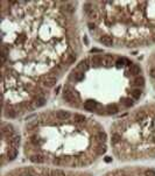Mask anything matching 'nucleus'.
Segmentation results:
<instances>
[{
  "label": "nucleus",
  "mask_w": 155,
  "mask_h": 176,
  "mask_svg": "<svg viewBox=\"0 0 155 176\" xmlns=\"http://www.w3.org/2000/svg\"><path fill=\"white\" fill-rule=\"evenodd\" d=\"M96 107H97V103L93 102V100H88V102L84 103V109L86 111H93Z\"/></svg>",
  "instance_id": "2"
},
{
  "label": "nucleus",
  "mask_w": 155,
  "mask_h": 176,
  "mask_svg": "<svg viewBox=\"0 0 155 176\" xmlns=\"http://www.w3.org/2000/svg\"><path fill=\"white\" fill-rule=\"evenodd\" d=\"M83 78H84V73L83 72H76L75 73V79L76 81H83Z\"/></svg>",
  "instance_id": "20"
},
{
  "label": "nucleus",
  "mask_w": 155,
  "mask_h": 176,
  "mask_svg": "<svg viewBox=\"0 0 155 176\" xmlns=\"http://www.w3.org/2000/svg\"><path fill=\"white\" fill-rule=\"evenodd\" d=\"M11 142H12V145H13V146H18V145H19V142H20V137L15 135V137H14L12 140H11Z\"/></svg>",
  "instance_id": "21"
},
{
  "label": "nucleus",
  "mask_w": 155,
  "mask_h": 176,
  "mask_svg": "<svg viewBox=\"0 0 155 176\" xmlns=\"http://www.w3.org/2000/svg\"><path fill=\"white\" fill-rule=\"evenodd\" d=\"M78 68L81 70H83V71H86V70L89 69V64H88V61L86 60H84V61H82L81 63H79Z\"/></svg>",
  "instance_id": "13"
},
{
  "label": "nucleus",
  "mask_w": 155,
  "mask_h": 176,
  "mask_svg": "<svg viewBox=\"0 0 155 176\" xmlns=\"http://www.w3.org/2000/svg\"><path fill=\"white\" fill-rule=\"evenodd\" d=\"M100 42L103 43L104 46H106V47H112V44H113V40H112V37H111V36L104 35V36L100 39Z\"/></svg>",
  "instance_id": "3"
},
{
  "label": "nucleus",
  "mask_w": 155,
  "mask_h": 176,
  "mask_svg": "<svg viewBox=\"0 0 155 176\" xmlns=\"http://www.w3.org/2000/svg\"><path fill=\"white\" fill-rule=\"evenodd\" d=\"M44 104H46V99H44V98H40V99H37V102H36V106L37 107L43 106Z\"/></svg>",
  "instance_id": "23"
},
{
  "label": "nucleus",
  "mask_w": 155,
  "mask_h": 176,
  "mask_svg": "<svg viewBox=\"0 0 155 176\" xmlns=\"http://www.w3.org/2000/svg\"><path fill=\"white\" fill-rule=\"evenodd\" d=\"M140 71H141V70H140L139 65H138V64H133V63H132V65L130 67V72H131L132 75H134V76H138V75L140 73Z\"/></svg>",
  "instance_id": "6"
},
{
  "label": "nucleus",
  "mask_w": 155,
  "mask_h": 176,
  "mask_svg": "<svg viewBox=\"0 0 155 176\" xmlns=\"http://www.w3.org/2000/svg\"><path fill=\"white\" fill-rule=\"evenodd\" d=\"M91 62H92V64H94V65H100V64H103V60H101L99 56H97V55L92 57Z\"/></svg>",
  "instance_id": "12"
},
{
  "label": "nucleus",
  "mask_w": 155,
  "mask_h": 176,
  "mask_svg": "<svg viewBox=\"0 0 155 176\" xmlns=\"http://www.w3.org/2000/svg\"><path fill=\"white\" fill-rule=\"evenodd\" d=\"M96 152H97V154H99V155L104 154V153L106 152V147H105V146H98L97 149H96Z\"/></svg>",
  "instance_id": "17"
},
{
  "label": "nucleus",
  "mask_w": 155,
  "mask_h": 176,
  "mask_svg": "<svg viewBox=\"0 0 155 176\" xmlns=\"http://www.w3.org/2000/svg\"><path fill=\"white\" fill-rule=\"evenodd\" d=\"M89 27H90V29H94V24L89 23Z\"/></svg>",
  "instance_id": "33"
},
{
  "label": "nucleus",
  "mask_w": 155,
  "mask_h": 176,
  "mask_svg": "<svg viewBox=\"0 0 155 176\" xmlns=\"http://www.w3.org/2000/svg\"><path fill=\"white\" fill-rule=\"evenodd\" d=\"M112 62H113L112 56H105V57L103 58V64L104 65H106V67L112 65Z\"/></svg>",
  "instance_id": "9"
},
{
  "label": "nucleus",
  "mask_w": 155,
  "mask_h": 176,
  "mask_svg": "<svg viewBox=\"0 0 155 176\" xmlns=\"http://www.w3.org/2000/svg\"><path fill=\"white\" fill-rule=\"evenodd\" d=\"M150 76H152L153 78H155V68L150 70Z\"/></svg>",
  "instance_id": "31"
},
{
  "label": "nucleus",
  "mask_w": 155,
  "mask_h": 176,
  "mask_svg": "<svg viewBox=\"0 0 155 176\" xmlns=\"http://www.w3.org/2000/svg\"><path fill=\"white\" fill-rule=\"evenodd\" d=\"M89 15H90V18H92V19H96L98 16V14H97V12L94 11V9H92L91 12L89 13Z\"/></svg>",
  "instance_id": "26"
},
{
  "label": "nucleus",
  "mask_w": 155,
  "mask_h": 176,
  "mask_svg": "<svg viewBox=\"0 0 155 176\" xmlns=\"http://www.w3.org/2000/svg\"><path fill=\"white\" fill-rule=\"evenodd\" d=\"M63 98H64L65 102H68V103H72L73 100H75V94H73L71 91H64Z\"/></svg>",
  "instance_id": "4"
},
{
  "label": "nucleus",
  "mask_w": 155,
  "mask_h": 176,
  "mask_svg": "<svg viewBox=\"0 0 155 176\" xmlns=\"http://www.w3.org/2000/svg\"><path fill=\"white\" fill-rule=\"evenodd\" d=\"M32 142L35 143V145H37V143H40V141L37 140V138H36V137H33V138H32Z\"/></svg>",
  "instance_id": "29"
},
{
  "label": "nucleus",
  "mask_w": 155,
  "mask_h": 176,
  "mask_svg": "<svg viewBox=\"0 0 155 176\" xmlns=\"http://www.w3.org/2000/svg\"><path fill=\"white\" fill-rule=\"evenodd\" d=\"M84 8H85V11H86V12H88V13H90V12H91V11H92V9H93V8H91V4H90V3L85 4V6H84Z\"/></svg>",
  "instance_id": "28"
},
{
  "label": "nucleus",
  "mask_w": 155,
  "mask_h": 176,
  "mask_svg": "<svg viewBox=\"0 0 155 176\" xmlns=\"http://www.w3.org/2000/svg\"><path fill=\"white\" fill-rule=\"evenodd\" d=\"M131 96L133 99H139L140 96H141V91H140L139 89H134V90H132Z\"/></svg>",
  "instance_id": "11"
},
{
  "label": "nucleus",
  "mask_w": 155,
  "mask_h": 176,
  "mask_svg": "<svg viewBox=\"0 0 155 176\" xmlns=\"http://www.w3.org/2000/svg\"><path fill=\"white\" fill-rule=\"evenodd\" d=\"M145 84V79L143 77H137L134 79V85H138V86H141V85Z\"/></svg>",
  "instance_id": "15"
},
{
  "label": "nucleus",
  "mask_w": 155,
  "mask_h": 176,
  "mask_svg": "<svg viewBox=\"0 0 155 176\" xmlns=\"http://www.w3.org/2000/svg\"><path fill=\"white\" fill-rule=\"evenodd\" d=\"M56 117H57L58 119H61V120H65V119L69 118V113H68L67 111H58V112L56 113Z\"/></svg>",
  "instance_id": "7"
},
{
  "label": "nucleus",
  "mask_w": 155,
  "mask_h": 176,
  "mask_svg": "<svg viewBox=\"0 0 155 176\" xmlns=\"http://www.w3.org/2000/svg\"><path fill=\"white\" fill-rule=\"evenodd\" d=\"M44 156L42 154H35L33 156H31V161L34 162V163H43L44 162Z\"/></svg>",
  "instance_id": "1"
},
{
  "label": "nucleus",
  "mask_w": 155,
  "mask_h": 176,
  "mask_svg": "<svg viewBox=\"0 0 155 176\" xmlns=\"http://www.w3.org/2000/svg\"><path fill=\"white\" fill-rule=\"evenodd\" d=\"M145 115H146L145 113H138L137 117H138V119H143L145 118Z\"/></svg>",
  "instance_id": "30"
},
{
  "label": "nucleus",
  "mask_w": 155,
  "mask_h": 176,
  "mask_svg": "<svg viewBox=\"0 0 155 176\" xmlns=\"http://www.w3.org/2000/svg\"><path fill=\"white\" fill-rule=\"evenodd\" d=\"M124 104H125V106H132L133 105V102H132V99H130V98H126V99H124Z\"/></svg>",
  "instance_id": "24"
},
{
  "label": "nucleus",
  "mask_w": 155,
  "mask_h": 176,
  "mask_svg": "<svg viewBox=\"0 0 155 176\" xmlns=\"http://www.w3.org/2000/svg\"><path fill=\"white\" fill-rule=\"evenodd\" d=\"M111 161H112V159L110 158V156H106V158H105V162H111Z\"/></svg>",
  "instance_id": "32"
},
{
  "label": "nucleus",
  "mask_w": 155,
  "mask_h": 176,
  "mask_svg": "<svg viewBox=\"0 0 155 176\" xmlns=\"http://www.w3.org/2000/svg\"><path fill=\"white\" fill-rule=\"evenodd\" d=\"M6 117H9V118H15V112L13 110H7L6 111Z\"/></svg>",
  "instance_id": "22"
},
{
  "label": "nucleus",
  "mask_w": 155,
  "mask_h": 176,
  "mask_svg": "<svg viewBox=\"0 0 155 176\" xmlns=\"http://www.w3.org/2000/svg\"><path fill=\"white\" fill-rule=\"evenodd\" d=\"M16 156H18V149H16V148L9 149V152H8V158L11 159V160H14Z\"/></svg>",
  "instance_id": "10"
},
{
  "label": "nucleus",
  "mask_w": 155,
  "mask_h": 176,
  "mask_svg": "<svg viewBox=\"0 0 155 176\" xmlns=\"http://www.w3.org/2000/svg\"><path fill=\"white\" fill-rule=\"evenodd\" d=\"M43 84H44V86H47V88H51V86H54V85L56 84V78H55V77H47V78L43 81Z\"/></svg>",
  "instance_id": "5"
},
{
  "label": "nucleus",
  "mask_w": 155,
  "mask_h": 176,
  "mask_svg": "<svg viewBox=\"0 0 155 176\" xmlns=\"http://www.w3.org/2000/svg\"><path fill=\"white\" fill-rule=\"evenodd\" d=\"M107 111H109V113L114 114V113H117L119 111V109H118V106H117L116 104H110L109 106H107Z\"/></svg>",
  "instance_id": "8"
},
{
  "label": "nucleus",
  "mask_w": 155,
  "mask_h": 176,
  "mask_svg": "<svg viewBox=\"0 0 155 176\" xmlns=\"http://www.w3.org/2000/svg\"><path fill=\"white\" fill-rule=\"evenodd\" d=\"M50 175L51 176H65V174H64V171H62L60 169H54L50 171Z\"/></svg>",
  "instance_id": "14"
},
{
  "label": "nucleus",
  "mask_w": 155,
  "mask_h": 176,
  "mask_svg": "<svg viewBox=\"0 0 155 176\" xmlns=\"http://www.w3.org/2000/svg\"><path fill=\"white\" fill-rule=\"evenodd\" d=\"M75 121H77V122H83L84 120H85V118H84V115H82V114H75Z\"/></svg>",
  "instance_id": "18"
},
{
  "label": "nucleus",
  "mask_w": 155,
  "mask_h": 176,
  "mask_svg": "<svg viewBox=\"0 0 155 176\" xmlns=\"http://www.w3.org/2000/svg\"><path fill=\"white\" fill-rule=\"evenodd\" d=\"M126 61H127V60H125V58H118V60H117V62H116L117 68H121V67H124L125 63H126Z\"/></svg>",
  "instance_id": "16"
},
{
  "label": "nucleus",
  "mask_w": 155,
  "mask_h": 176,
  "mask_svg": "<svg viewBox=\"0 0 155 176\" xmlns=\"http://www.w3.org/2000/svg\"><path fill=\"white\" fill-rule=\"evenodd\" d=\"M145 176H155V170L154 169H147L145 171Z\"/></svg>",
  "instance_id": "25"
},
{
  "label": "nucleus",
  "mask_w": 155,
  "mask_h": 176,
  "mask_svg": "<svg viewBox=\"0 0 155 176\" xmlns=\"http://www.w3.org/2000/svg\"><path fill=\"white\" fill-rule=\"evenodd\" d=\"M120 141V135L118 133H114L112 135V143H117Z\"/></svg>",
  "instance_id": "19"
},
{
  "label": "nucleus",
  "mask_w": 155,
  "mask_h": 176,
  "mask_svg": "<svg viewBox=\"0 0 155 176\" xmlns=\"http://www.w3.org/2000/svg\"><path fill=\"white\" fill-rule=\"evenodd\" d=\"M98 138H99V140H105L106 139V134L104 133V132H99V133H98Z\"/></svg>",
  "instance_id": "27"
}]
</instances>
